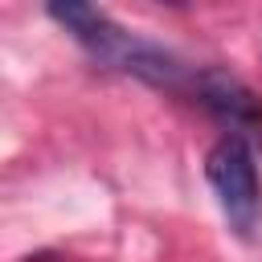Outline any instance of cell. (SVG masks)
Segmentation results:
<instances>
[{
	"instance_id": "cell-1",
	"label": "cell",
	"mask_w": 262,
	"mask_h": 262,
	"mask_svg": "<svg viewBox=\"0 0 262 262\" xmlns=\"http://www.w3.org/2000/svg\"><path fill=\"white\" fill-rule=\"evenodd\" d=\"M49 16L57 25H66L94 57H102L106 66L123 70V74H135L151 86H168V90H184L192 86V74L160 45L119 29L111 16L98 12L94 0H49Z\"/></svg>"
},
{
	"instance_id": "cell-2",
	"label": "cell",
	"mask_w": 262,
	"mask_h": 262,
	"mask_svg": "<svg viewBox=\"0 0 262 262\" xmlns=\"http://www.w3.org/2000/svg\"><path fill=\"white\" fill-rule=\"evenodd\" d=\"M205 176H209V184H213L225 217L242 233H250V225L258 217L262 184H258V164H254V151H250L246 135H237V131L221 135L209 147V156H205Z\"/></svg>"
},
{
	"instance_id": "cell-3",
	"label": "cell",
	"mask_w": 262,
	"mask_h": 262,
	"mask_svg": "<svg viewBox=\"0 0 262 262\" xmlns=\"http://www.w3.org/2000/svg\"><path fill=\"white\" fill-rule=\"evenodd\" d=\"M196 102L205 111H213L221 123H229L233 131H250V127H262V98L233 74L225 70H196L192 74V86Z\"/></svg>"
}]
</instances>
